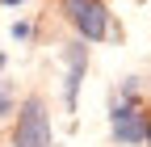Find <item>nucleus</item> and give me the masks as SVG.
I'll use <instances>...</instances> for the list:
<instances>
[{
    "label": "nucleus",
    "instance_id": "3",
    "mask_svg": "<svg viewBox=\"0 0 151 147\" xmlns=\"http://www.w3.org/2000/svg\"><path fill=\"white\" fill-rule=\"evenodd\" d=\"M109 126H113V139L126 143V147H139V143H147V135H151L147 114H143L139 105H130V101H118V105H113Z\"/></svg>",
    "mask_w": 151,
    "mask_h": 147
},
{
    "label": "nucleus",
    "instance_id": "7",
    "mask_svg": "<svg viewBox=\"0 0 151 147\" xmlns=\"http://www.w3.org/2000/svg\"><path fill=\"white\" fill-rule=\"evenodd\" d=\"M0 4H25V0H0Z\"/></svg>",
    "mask_w": 151,
    "mask_h": 147
},
{
    "label": "nucleus",
    "instance_id": "4",
    "mask_svg": "<svg viewBox=\"0 0 151 147\" xmlns=\"http://www.w3.org/2000/svg\"><path fill=\"white\" fill-rule=\"evenodd\" d=\"M84 67H88V50H84V42H71V46H67V80H63V101H67V109H76Z\"/></svg>",
    "mask_w": 151,
    "mask_h": 147
},
{
    "label": "nucleus",
    "instance_id": "1",
    "mask_svg": "<svg viewBox=\"0 0 151 147\" xmlns=\"http://www.w3.org/2000/svg\"><path fill=\"white\" fill-rule=\"evenodd\" d=\"M13 147H55L50 135V114L42 97H25L17 109V130H13Z\"/></svg>",
    "mask_w": 151,
    "mask_h": 147
},
{
    "label": "nucleus",
    "instance_id": "5",
    "mask_svg": "<svg viewBox=\"0 0 151 147\" xmlns=\"http://www.w3.org/2000/svg\"><path fill=\"white\" fill-rule=\"evenodd\" d=\"M13 114V88H9V80L0 76V118H9Z\"/></svg>",
    "mask_w": 151,
    "mask_h": 147
},
{
    "label": "nucleus",
    "instance_id": "8",
    "mask_svg": "<svg viewBox=\"0 0 151 147\" xmlns=\"http://www.w3.org/2000/svg\"><path fill=\"white\" fill-rule=\"evenodd\" d=\"M147 143H151V135H147Z\"/></svg>",
    "mask_w": 151,
    "mask_h": 147
},
{
    "label": "nucleus",
    "instance_id": "2",
    "mask_svg": "<svg viewBox=\"0 0 151 147\" xmlns=\"http://www.w3.org/2000/svg\"><path fill=\"white\" fill-rule=\"evenodd\" d=\"M63 13L80 30V38H88V42H101L109 34V13L101 0H63Z\"/></svg>",
    "mask_w": 151,
    "mask_h": 147
},
{
    "label": "nucleus",
    "instance_id": "6",
    "mask_svg": "<svg viewBox=\"0 0 151 147\" xmlns=\"http://www.w3.org/2000/svg\"><path fill=\"white\" fill-rule=\"evenodd\" d=\"M13 38H29V21H17L13 25Z\"/></svg>",
    "mask_w": 151,
    "mask_h": 147
}]
</instances>
